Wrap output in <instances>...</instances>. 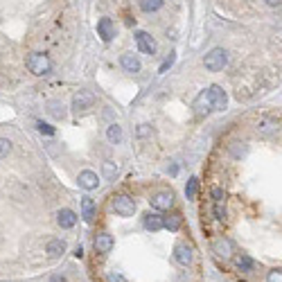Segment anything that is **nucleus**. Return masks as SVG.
Here are the masks:
<instances>
[{"label": "nucleus", "instance_id": "1", "mask_svg": "<svg viewBox=\"0 0 282 282\" xmlns=\"http://www.w3.org/2000/svg\"><path fill=\"white\" fill-rule=\"evenodd\" d=\"M25 66H27V70L32 72V75L43 77V75H50L52 59L48 54H43V52H32V54H27V59H25Z\"/></svg>", "mask_w": 282, "mask_h": 282}, {"label": "nucleus", "instance_id": "2", "mask_svg": "<svg viewBox=\"0 0 282 282\" xmlns=\"http://www.w3.org/2000/svg\"><path fill=\"white\" fill-rule=\"evenodd\" d=\"M203 64H206V68L210 72H219V70H223L228 64V52L223 50V48H215V50H210L206 54V59H203Z\"/></svg>", "mask_w": 282, "mask_h": 282}, {"label": "nucleus", "instance_id": "3", "mask_svg": "<svg viewBox=\"0 0 282 282\" xmlns=\"http://www.w3.org/2000/svg\"><path fill=\"white\" fill-rule=\"evenodd\" d=\"M206 95H208V100H210V106L215 108V111H226V106H228V95H226V91H223L221 86L212 83V86L206 91Z\"/></svg>", "mask_w": 282, "mask_h": 282}, {"label": "nucleus", "instance_id": "4", "mask_svg": "<svg viewBox=\"0 0 282 282\" xmlns=\"http://www.w3.org/2000/svg\"><path fill=\"white\" fill-rule=\"evenodd\" d=\"M113 210H116L120 217H133V212H135V201H133V196H129V194H118V196H113Z\"/></svg>", "mask_w": 282, "mask_h": 282}, {"label": "nucleus", "instance_id": "5", "mask_svg": "<svg viewBox=\"0 0 282 282\" xmlns=\"http://www.w3.org/2000/svg\"><path fill=\"white\" fill-rule=\"evenodd\" d=\"M93 106H95V95H93L91 91H79L72 97V108H75L77 113L88 111V108H93Z\"/></svg>", "mask_w": 282, "mask_h": 282}, {"label": "nucleus", "instance_id": "6", "mask_svg": "<svg viewBox=\"0 0 282 282\" xmlns=\"http://www.w3.org/2000/svg\"><path fill=\"white\" fill-rule=\"evenodd\" d=\"M77 183H79V187H81V190H86V192H93V190H97V187H100V179H97V174L93 170L79 172Z\"/></svg>", "mask_w": 282, "mask_h": 282}, {"label": "nucleus", "instance_id": "7", "mask_svg": "<svg viewBox=\"0 0 282 282\" xmlns=\"http://www.w3.org/2000/svg\"><path fill=\"white\" fill-rule=\"evenodd\" d=\"M135 43H138V50L145 52V54H156V41L154 36L147 32H138L135 34Z\"/></svg>", "mask_w": 282, "mask_h": 282}, {"label": "nucleus", "instance_id": "8", "mask_svg": "<svg viewBox=\"0 0 282 282\" xmlns=\"http://www.w3.org/2000/svg\"><path fill=\"white\" fill-rule=\"evenodd\" d=\"M212 199H215V217L221 221L223 217H226V192L221 190V187H212Z\"/></svg>", "mask_w": 282, "mask_h": 282}, {"label": "nucleus", "instance_id": "9", "mask_svg": "<svg viewBox=\"0 0 282 282\" xmlns=\"http://www.w3.org/2000/svg\"><path fill=\"white\" fill-rule=\"evenodd\" d=\"M172 206H174L172 192H158V194L151 196V208H156V210H170Z\"/></svg>", "mask_w": 282, "mask_h": 282}, {"label": "nucleus", "instance_id": "10", "mask_svg": "<svg viewBox=\"0 0 282 282\" xmlns=\"http://www.w3.org/2000/svg\"><path fill=\"white\" fill-rule=\"evenodd\" d=\"M97 34L102 36L104 43H108V41L116 36V25H113L111 18H100L97 20Z\"/></svg>", "mask_w": 282, "mask_h": 282}, {"label": "nucleus", "instance_id": "11", "mask_svg": "<svg viewBox=\"0 0 282 282\" xmlns=\"http://www.w3.org/2000/svg\"><path fill=\"white\" fill-rule=\"evenodd\" d=\"M120 66H122L127 72H133V75H135V72H140V68H143L140 59L133 54V52H124V54L120 57Z\"/></svg>", "mask_w": 282, "mask_h": 282}, {"label": "nucleus", "instance_id": "12", "mask_svg": "<svg viewBox=\"0 0 282 282\" xmlns=\"http://www.w3.org/2000/svg\"><path fill=\"white\" fill-rule=\"evenodd\" d=\"M174 258H176V262H179V264L190 266V264H192V260H194V255H192V248L187 246V244H176V248H174Z\"/></svg>", "mask_w": 282, "mask_h": 282}, {"label": "nucleus", "instance_id": "13", "mask_svg": "<svg viewBox=\"0 0 282 282\" xmlns=\"http://www.w3.org/2000/svg\"><path fill=\"white\" fill-rule=\"evenodd\" d=\"M93 244H95V250H97V253L106 255V253H111V248H113V244H116V242H113V237H111L108 233H100V235L95 237V242H93Z\"/></svg>", "mask_w": 282, "mask_h": 282}, {"label": "nucleus", "instance_id": "14", "mask_svg": "<svg viewBox=\"0 0 282 282\" xmlns=\"http://www.w3.org/2000/svg\"><path fill=\"white\" fill-rule=\"evenodd\" d=\"M81 217L86 223L95 221V201H93L91 196H83L81 199Z\"/></svg>", "mask_w": 282, "mask_h": 282}, {"label": "nucleus", "instance_id": "15", "mask_svg": "<svg viewBox=\"0 0 282 282\" xmlns=\"http://www.w3.org/2000/svg\"><path fill=\"white\" fill-rule=\"evenodd\" d=\"M57 223H59L61 228H72L77 223V215L72 210H68V208H64V210L57 212Z\"/></svg>", "mask_w": 282, "mask_h": 282}, {"label": "nucleus", "instance_id": "16", "mask_svg": "<svg viewBox=\"0 0 282 282\" xmlns=\"http://www.w3.org/2000/svg\"><path fill=\"white\" fill-rule=\"evenodd\" d=\"M212 250L219 255V258H231V253H233V244L228 242V239H223V237H219L215 244H212Z\"/></svg>", "mask_w": 282, "mask_h": 282}, {"label": "nucleus", "instance_id": "17", "mask_svg": "<svg viewBox=\"0 0 282 282\" xmlns=\"http://www.w3.org/2000/svg\"><path fill=\"white\" fill-rule=\"evenodd\" d=\"M210 108L212 106H210V100H208V95H206V93H201V95L194 100V113L199 118H203V116H208V113H210Z\"/></svg>", "mask_w": 282, "mask_h": 282}, {"label": "nucleus", "instance_id": "18", "mask_svg": "<svg viewBox=\"0 0 282 282\" xmlns=\"http://www.w3.org/2000/svg\"><path fill=\"white\" fill-rule=\"evenodd\" d=\"M106 140L111 145H120L122 143V127H120V124H108V129H106Z\"/></svg>", "mask_w": 282, "mask_h": 282}, {"label": "nucleus", "instance_id": "19", "mask_svg": "<svg viewBox=\"0 0 282 282\" xmlns=\"http://www.w3.org/2000/svg\"><path fill=\"white\" fill-rule=\"evenodd\" d=\"M66 250V244L61 242V239H50L48 246H45V253L50 255V258H59V255H64Z\"/></svg>", "mask_w": 282, "mask_h": 282}, {"label": "nucleus", "instance_id": "20", "mask_svg": "<svg viewBox=\"0 0 282 282\" xmlns=\"http://www.w3.org/2000/svg\"><path fill=\"white\" fill-rule=\"evenodd\" d=\"M145 228L151 231V233L160 231V228H163V217H160V215H147V217H145Z\"/></svg>", "mask_w": 282, "mask_h": 282}, {"label": "nucleus", "instance_id": "21", "mask_svg": "<svg viewBox=\"0 0 282 282\" xmlns=\"http://www.w3.org/2000/svg\"><path fill=\"white\" fill-rule=\"evenodd\" d=\"M183 223V217L181 215H170V217H163V228H167V231L176 233L181 228Z\"/></svg>", "mask_w": 282, "mask_h": 282}, {"label": "nucleus", "instance_id": "22", "mask_svg": "<svg viewBox=\"0 0 282 282\" xmlns=\"http://www.w3.org/2000/svg\"><path fill=\"white\" fill-rule=\"evenodd\" d=\"M102 172H104V179H106V181H116L118 165L113 163V160H104V163H102Z\"/></svg>", "mask_w": 282, "mask_h": 282}, {"label": "nucleus", "instance_id": "23", "mask_svg": "<svg viewBox=\"0 0 282 282\" xmlns=\"http://www.w3.org/2000/svg\"><path fill=\"white\" fill-rule=\"evenodd\" d=\"M48 113L52 118H57V120H64L66 118V106L61 102H50L48 104Z\"/></svg>", "mask_w": 282, "mask_h": 282}, {"label": "nucleus", "instance_id": "24", "mask_svg": "<svg viewBox=\"0 0 282 282\" xmlns=\"http://www.w3.org/2000/svg\"><path fill=\"white\" fill-rule=\"evenodd\" d=\"M138 5L143 12L151 14V12H158V9L163 7V0H138Z\"/></svg>", "mask_w": 282, "mask_h": 282}, {"label": "nucleus", "instance_id": "25", "mask_svg": "<svg viewBox=\"0 0 282 282\" xmlns=\"http://www.w3.org/2000/svg\"><path fill=\"white\" fill-rule=\"evenodd\" d=\"M235 264H237L239 271H250V269H253V260H250L248 255H244V253L235 258Z\"/></svg>", "mask_w": 282, "mask_h": 282}, {"label": "nucleus", "instance_id": "26", "mask_svg": "<svg viewBox=\"0 0 282 282\" xmlns=\"http://www.w3.org/2000/svg\"><path fill=\"white\" fill-rule=\"evenodd\" d=\"M196 192H199V179H194V176H192V179L187 181V185H185V196L192 201L196 196Z\"/></svg>", "mask_w": 282, "mask_h": 282}, {"label": "nucleus", "instance_id": "27", "mask_svg": "<svg viewBox=\"0 0 282 282\" xmlns=\"http://www.w3.org/2000/svg\"><path fill=\"white\" fill-rule=\"evenodd\" d=\"M275 129H278V124H275L273 120H262V122H260V127H258V131L264 133V135H269V133H273Z\"/></svg>", "mask_w": 282, "mask_h": 282}, {"label": "nucleus", "instance_id": "28", "mask_svg": "<svg viewBox=\"0 0 282 282\" xmlns=\"http://www.w3.org/2000/svg\"><path fill=\"white\" fill-rule=\"evenodd\" d=\"M9 154H12V143L7 138H0V160L7 158Z\"/></svg>", "mask_w": 282, "mask_h": 282}, {"label": "nucleus", "instance_id": "29", "mask_svg": "<svg viewBox=\"0 0 282 282\" xmlns=\"http://www.w3.org/2000/svg\"><path fill=\"white\" fill-rule=\"evenodd\" d=\"M36 129H39V133H43V135H54V127H50V124H45V122H36Z\"/></svg>", "mask_w": 282, "mask_h": 282}, {"label": "nucleus", "instance_id": "30", "mask_svg": "<svg viewBox=\"0 0 282 282\" xmlns=\"http://www.w3.org/2000/svg\"><path fill=\"white\" fill-rule=\"evenodd\" d=\"M174 59H176V54H174V52H172V54H170V57H167V59L163 61V66L158 68V72H167V70H170V68H172V64H174Z\"/></svg>", "mask_w": 282, "mask_h": 282}, {"label": "nucleus", "instance_id": "31", "mask_svg": "<svg viewBox=\"0 0 282 282\" xmlns=\"http://www.w3.org/2000/svg\"><path fill=\"white\" fill-rule=\"evenodd\" d=\"M135 133H138V138H147V135H151L154 131H151V127H149V124H140V127H138V131H135Z\"/></svg>", "mask_w": 282, "mask_h": 282}, {"label": "nucleus", "instance_id": "32", "mask_svg": "<svg viewBox=\"0 0 282 282\" xmlns=\"http://www.w3.org/2000/svg\"><path fill=\"white\" fill-rule=\"evenodd\" d=\"M269 282H282V278H280V271L275 269V271H271L269 273Z\"/></svg>", "mask_w": 282, "mask_h": 282}, {"label": "nucleus", "instance_id": "33", "mask_svg": "<svg viewBox=\"0 0 282 282\" xmlns=\"http://www.w3.org/2000/svg\"><path fill=\"white\" fill-rule=\"evenodd\" d=\"M108 282H124V278L120 273H108Z\"/></svg>", "mask_w": 282, "mask_h": 282}, {"label": "nucleus", "instance_id": "34", "mask_svg": "<svg viewBox=\"0 0 282 282\" xmlns=\"http://www.w3.org/2000/svg\"><path fill=\"white\" fill-rule=\"evenodd\" d=\"M269 7H280V0H264Z\"/></svg>", "mask_w": 282, "mask_h": 282}, {"label": "nucleus", "instance_id": "35", "mask_svg": "<svg viewBox=\"0 0 282 282\" xmlns=\"http://www.w3.org/2000/svg\"><path fill=\"white\" fill-rule=\"evenodd\" d=\"M50 282H66V278H64V275H54Z\"/></svg>", "mask_w": 282, "mask_h": 282}]
</instances>
